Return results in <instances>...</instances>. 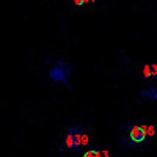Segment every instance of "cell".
<instances>
[{
    "label": "cell",
    "mask_w": 157,
    "mask_h": 157,
    "mask_svg": "<svg viewBox=\"0 0 157 157\" xmlns=\"http://www.w3.org/2000/svg\"><path fill=\"white\" fill-rule=\"evenodd\" d=\"M88 143H90V138L85 132L83 126H80V124L71 126L66 130V134H64V148L69 151H77L82 146L88 145Z\"/></svg>",
    "instance_id": "1"
},
{
    "label": "cell",
    "mask_w": 157,
    "mask_h": 157,
    "mask_svg": "<svg viewBox=\"0 0 157 157\" xmlns=\"http://www.w3.org/2000/svg\"><path fill=\"white\" fill-rule=\"evenodd\" d=\"M72 74V66L69 63H66L64 60H57L54 63V66L49 69V78L54 83H64L69 85V75Z\"/></svg>",
    "instance_id": "2"
},
{
    "label": "cell",
    "mask_w": 157,
    "mask_h": 157,
    "mask_svg": "<svg viewBox=\"0 0 157 157\" xmlns=\"http://www.w3.org/2000/svg\"><path fill=\"white\" fill-rule=\"evenodd\" d=\"M146 126H140V124H130L127 127V138L123 140V143L129 146H137L141 145L143 141L146 140Z\"/></svg>",
    "instance_id": "3"
},
{
    "label": "cell",
    "mask_w": 157,
    "mask_h": 157,
    "mask_svg": "<svg viewBox=\"0 0 157 157\" xmlns=\"http://www.w3.org/2000/svg\"><path fill=\"white\" fill-rule=\"evenodd\" d=\"M140 96L148 99V101L157 102V85H152V86H148L145 90H141L140 91Z\"/></svg>",
    "instance_id": "4"
},
{
    "label": "cell",
    "mask_w": 157,
    "mask_h": 157,
    "mask_svg": "<svg viewBox=\"0 0 157 157\" xmlns=\"http://www.w3.org/2000/svg\"><path fill=\"white\" fill-rule=\"evenodd\" d=\"M154 72H152V64H145L143 66V71H141V77L143 80H149V78H152Z\"/></svg>",
    "instance_id": "5"
},
{
    "label": "cell",
    "mask_w": 157,
    "mask_h": 157,
    "mask_svg": "<svg viewBox=\"0 0 157 157\" xmlns=\"http://www.w3.org/2000/svg\"><path fill=\"white\" fill-rule=\"evenodd\" d=\"M82 157H102V152L99 149H88Z\"/></svg>",
    "instance_id": "6"
},
{
    "label": "cell",
    "mask_w": 157,
    "mask_h": 157,
    "mask_svg": "<svg viewBox=\"0 0 157 157\" xmlns=\"http://www.w3.org/2000/svg\"><path fill=\"white\" fill-rule=\"evenodd\" d=\"M146 134H148V135H151V137L155 134V129H154V126H146Z\"/></svg>",
    "instance_id": "7"
},
{
    "label": "cell",
    "mask_w": 157,
    "mask_h": 157,
    "mask_svg": "<svg viewBox=\"0 0 157 157\" xmlns=\"http://www.w3.org/2000/svg\"><path fill=\"white\" fill-rule=\"evenodd\" d=\"M152 72H154V75H152V77H155V78H157V64H152Z\"/></svg>",
    "instance_id": "8"
},
{
    "label": "cell",
    "mask_w": 157,
    "mask_h": 157,
    "mask_svg": "<svg viewBox=\"0 0 157 157\" xmlns=\"http://www.w3.org/2000/svg\"><path fill=\"white\" fill-rule=\"evenodd\" d=\"M74 2H75L77 5H83V3H85V0H74Z\"/></svg>",
    "instance_id": "9"
},
{
    "label": "cell",
    "mask_w": 157,
    "mask_h": 157,
    "mask_svg": "<svg viewBox=\"0 0 157 157\" xmlns=\"http://www.w3.org/2000/svg\"><path fill=\"white\" fill-rule=\"evenodd\" d=\"M102 157H109V152L107 151H102Z\"/></svg>",
    "instance_id": "10"
}]
</instances>
